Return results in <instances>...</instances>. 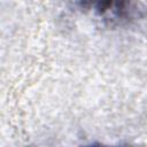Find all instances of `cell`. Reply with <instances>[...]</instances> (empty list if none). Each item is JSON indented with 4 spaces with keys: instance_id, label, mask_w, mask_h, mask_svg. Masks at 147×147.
Masks as SVG:
<instances>
[{
    "instance_id": "6da1fadb",
    "label": "cell",
    "mask_w": 147,
    "mask_h": 147,
    "mask_svg": "<svg viewBox=\"0 0 147 147\" xmlns=\"http://www.w3.org/2000/svg\"><path fill=\"white\" fill-rule=\"evenodd\" d=\"M79 2L83 8L93 9L100 16L121 18L127 14L131 0H79Z\"/></svg>"
}]
</instances>
